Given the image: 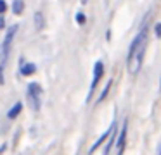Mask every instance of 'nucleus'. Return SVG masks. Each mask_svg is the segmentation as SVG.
Masks as SVG:
<instances>
[{
	"label": "nucleus",
	"instance_id": "nucleus-1",
	"mask_svg": "<svg viewBox=\"0 0 161 155\" xmlns=\"http://www.w3.org/2000/svg\"><path fill=\"white\" fill-rule=\"evenodd\" d=\"M146 47H147V23H144L142 29L133 38L132 45L128 48V54H126V71L132 76H137V72L142 67Z\"/></svg>",
	"mask_w": 161,
	"mask_h": 155
},
{
	"label": "nucleus",
	"instance_id": "nucleus-2",
	"mask_svg": "<svg viewBox=\"0 0 161 155\" xmlns=\"http://www.w3.org/2000/svg\"><path fill=\"white\" fill-rule=\"evenodd\" d=\"M28 100L31 103L33 110H40L42 105V88L38 83H30L28 85Z\"/></svg>",
	"mask_w": 161,
	"mask_h": 155
},
{
	"label": "nucleus",
	"instance_id": "nucleus-3",
	"mask_svg": "<svg viewBox=\"0 0 161 155\" xmlns=\"http://www.w3.org/2000/svg\"><path fill=\"white\" fill-rule=\"evenodd\" d=\"M102 76H104V64H102L101 60H97L94 65V78H92V85H90V91H88L87 100H90V96L94 95V91H95V88H97V85H99Z\"/></svg>",
	"mask_w": 161,
	"mask_h": 155
},
{
	"label": "nucleus",
	"instance_id": "nucleus-4",
	"mask_svg": "<svg viewBox=\"0 0 161 155\" xmlns=\"http://www.w3.org/2000/svg\"><path fill=\"white\" fill-rule=\"evenodd\" d=\"M108 147L104 150V155H109V152L113 150L114 147V140H116V121H113V126H111V133H109V138H108Z\"/></svg>",
	"mask_w": 161,
	"mask_h": 155
},
{
	"label": "nucleus",
	"instance_id": "nucleus-5",
	"mask_svg": "<svg viewBox=\"0 0 161 155\" xmlns=\"http://www.w3.org/2000/svg\"><path fill=\"white\" fill-rule=\"evenodd\" d=\"M125 140H126V124L121 127L119 136H118V145H116V148H118V155H123V150H125Z\"/></svg>",
	"mask_w": 161,
	"mask_h": 155
},
{
	"label": "nucleus",
	"instance_id": "nucleus-6",
	"mask_svg": "<svg viewBox=\"0 0 161 155\" xmlns=\"http://www.w3.org/2000/svg\"><path fill=\"white\" fill-rule=\"evenodd\" d=\"M35 71H36V65L31 64V62L21 65V74H23V76H30V74H33Z\"/></svg>",
	"mask_w": 161,
	"mask_h": 155
},
{
	"label": "nucleus",
	"instance_id": "nucleus-7",
	"mask_svg": "<svg viewBox=\"0 0 161 155\" xmlns=\"http://www.w3.org/2000/svg\"><path fill=\"white\" fill-rule=\"evenodd\" d=\"M109 133H111V127H109V129H108V131H106V133H104V134H102V136H101V138H99V140H97V141H95V143H94V145H92V148H90V153H94V152H95V150H97V148H99V145H101V143H104V141H106V140H108V138H109Z\"/></svg>",
	"mask_w": 161,
	"mask_h": 155
},
{
	"label": "nucleus",
	"instance_id": "nucleus-8",
	"mask_svg": "<svg viewBox=\"0 0 161 155\" xmlns=\"http://www.w3.org/2000/svg\"><path fill=\"white\" fill-rule=\"evenodd\" d=\"M23 9H25V2L23 0H14L12 2V12L14 14H21Z\"/></svg>",
	"mask_w": 161,
	"mask_h": 155
},
{
	"label": "nucleus",
	"instance_id": "nucleus-9",
	"mask_svg": "<svg viewBox=\"0 0 161 155\" xmlns=\"http://www.w3.org/2000/svg\"><path fill=\"white\" fill-rule=\"evenodd\" d=\"M21 109H23V105L18 102L14 107H12V110H9V114H7L9 119H14V117H18V116H19V112H21Z\"/></svg>",
	"mask_w": 161,
	"mask_h": 155
},
{
	"label": "nucleus",
	"instance_id": "nucleus-10",
	"mask_svg": "<svg viewBox=\"0 0 161 155\" xmlns=\"http://www.w3.org/2000/svg\"><path fill=\"white\" fill-rule=\"evenodd\" d=\"M35 26H36V29H42V28H43V16H42V12H36L35 14Z\"/></svg>",
	"mask_w": 161,
	"mask_h": 155
},
{
	"label": "nucleus",
	"instance_id": "nucleus-11",
	"mask_svg": "<svg viewBox=\"0 0 161 155\" xmlns=\"http://www.w3.org/2000/svg\"><path fill=\"white\" fill-rule=\"evenodd\" d=\"M109 88H111V81H108V85L104 86V90H102V93H101V96H99V100H97V103H101L102 100L106 98V95H108V91H109Z\"/></svg>",
	"mask_w": 161,
	"mask_h": 155
},
{
	"label": "nucleus",
	"instance_id": "nucleus-12",
	"mask_svg": "<svg viewBox=\"0 0 161 155\" xmlns=\"http://www.w3.org/2000/svg\"><path fill=\"white\" fill-rule=\"evenodd\" d=\"M85 21H87V16H85L83 12H78V14H76V23L80 24V26H83Z\"/></svg>",
	"mask_w": 161,
	"mask_h": 155
},
{
	"label": "nucleus",
	"instance_id": "nucleus-13",
	"mask_svg": "<svg viewBox=\"0 0 161 155\" xmlns=\"http://www.w3.org/2000/svg\"><path fill=\"white\" fill-rule=\"evenodd\" d=\"M154 33H156L158 38H161V23H156V26H154Z\"/></svg>",
	"mask_w": 161,
	"mask_h": 155
},
{
	"label": "nucleus",
	"instance_id": "nucleus-14",
	"mask_svg": "<svg viewBox=\"0 0 161 155\" xmlns=\"http://www.w3.org/2000/svg\"><path fill=\"white\" fill-rule=\"evenodd\" d=\"M5 10H7V3H5L4 0H0V14H4Z\"/></svg>",
	"mask_w": 161,
	"mask_h": 155
},
{
	"label": "nucleus",
	"instance_id": "nucleus-15",
	"mask_svg": "<svg viewBox=\"0 0 161 155\" xmlns=\"http://www.w3.org/2000/svg\"><path fill=\"white\" fill-rule=\"evenodd\" d=\"M4 26H5V19H4V17H0V29H2Z\"/></svg>",
	"mask_w": 161,
	"mask_h": 155
},
{
	"label": "nucleus",
	"instance_id": "nucleus-16",
	"mask_svg": "<svg viewBox=\"0 0 161 155\" xmlns=\"http://www.w3.org/2000/svg\"><path fill=\"white\" fill-rule=\"evenodd\" d=\"M80 2H81V5H87V3H88V0H80Z\"/></svg>",
	"mask_w": 161,
	"mask_h": 155
},
{
	"label": "nucleus",
	"instance_id": "nucleus-17",
	"mask_svg": "<svg viewBox=\"0 0 161 155\" xmlns=\"http://www.w3.org/2000/svg\"><path fill=\"white\" fill-rule=\"evenodd\" d=\"M159 155H161V153H159Z\"/></svg>",
	"mask_w": 161,
	"mask_h": 155
}]
</instances>
